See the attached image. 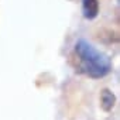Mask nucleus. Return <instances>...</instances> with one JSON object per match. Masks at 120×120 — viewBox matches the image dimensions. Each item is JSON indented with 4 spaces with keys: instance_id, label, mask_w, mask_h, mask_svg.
Segmentation results:
<instances>
[{
    "instance_id": "nucleus-1",
    "label": "nucleus",
    "mask_w": 120,
    "mask_h": 120,
    "mask_svg": "<svg viewBox=\"0 0 120 120\" xmlns=\"http://www.w3.org/2000/svg\"><path fill=\"white\" fill-rule=\"evenodd\" d=\"M69 61L78 74H82L92 79L105 78L112 72V61L109 55H106L83 38L75 42Z\"/></svg>"
},
{
    "instance_id": "nucleus-3",
    "label": "nucleus",
    "mask_w": 120,
    "mask_h": 120,
    "mask_svg": "<svg viewBox=\"0 0 120 120\" xmlns=\"http://www.w3.org/2000/svg\"><path fill=\"white\" fill-rule=\"evenodd\" d=\"M116 103V96L110 89H103L100 92V107L105 112H110Z\"/></svg>"
},
{
    "instance_id": "nucleus-2",
    "label": "nucleus",
    "mask_w": 120,
    "mask_h": 120,
    "mask_svg": "<svg viewBox=\"0 0 120 120\" xmlns=\"http://www.w3.org/2000/svg\"><path fill=\"white\" fill-rule=\"evenodd\" d=\"M82 14L86 20H93L99 14L98 0H82Z\"/></svg>"
}]
</instances>
